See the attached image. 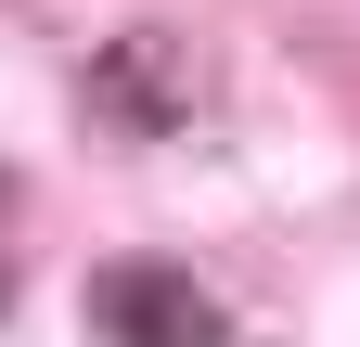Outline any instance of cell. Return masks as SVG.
Wrapping results in <instances>:
<instances>
[{
  "instance_id": "cell-1",
  "label": "cell",
  "mask_w": 360,
  "mask_h": 347,
  "mask_svg": "<svg viewBox=\"0 0 360 347\" xmlns=\"http://www.w3.org/2000/svg\"><path fill=\"white\" fill-rule=\"evenodd\" d=\"M90 334L103 347H219L232 309H219L180 257H103V270H90Z\"/></svg>"
},
{
  "instance_id": "cell-2",
  "label": "cell",
  "mask_w": 360,
  "mask_h": 347,
  "mask_svg": "<svg viewBox=\"0 0 360 347\" xmlns=\"http://www.w3.org/2000/svg\"><path fill=\"white\" fill-rule=\"evenodd\" d=\"M90 116L155 142V129H180V116H193V65H180L167 39H116V52L90 65Z\"/></svg>"
}]
</instances>
